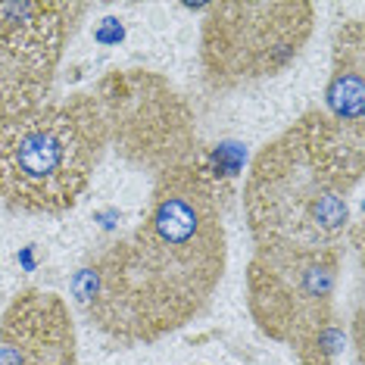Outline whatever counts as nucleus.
<instances>
[{"label":"nucleus","mask_w":365,"mask_h":365,"mask_svg":"<svg viewBox=\"0 0 365 365\" xmlns=\"http://www.w3.org/2000/svg\"><path fill=\"white\" fill-rule=\"evenodd\" d=\"M328 106L331 119L344 131L362 138V106H365V88H362V29L356 26L353 41H344L337 47L334 76L328 85Z\"/></svg>","instance_id":"1a4fd4ad"},{"label":"nucleus","mask_w":365,"mask_h":365,"mask_svg":"<svg viewBox=\"0 0 365 365\" xmlns=\"http://www.w3.org/2000/svg\"><path fill=\"white\" fill-rule=\"evenodd\" d=\"M85 10V4L0 0V122L51 101L63 44Z\"/></svg>","instance_id":"423d86ee"},{"label":"nucleus","mask_w":365,"mask_h":365,"mask_svg":"<svg viewBox=\"0 0 365 365\" xmlns=\"http://www.w3.org/2000/svg\"><path fill=\"white\" fill-rule=\"evenodd\" d=\"M160 175L144 222L72 278L76 306L122 346L153 344L194 322L225 272V228L210 178L197 163Z\"/></svg>","instance_id":"f257e3e1"},{"label":"nucleus","mask_w":365,"mask_h":365,"mask_svg":"<svg viewBox=\"0 0 365 365\" xmlns=\"http://www.w3.org/2000/svg\"><path fill=\"white\" fill-rule=\"evenodd\" d=\"M359 178L362 138L344 131L328 113H306L250 165L244 212L256 247L340 250Z\"/></svg>","instance_id":"f03ea898"},{"label":"nucleus","mask_w":365,"mask_h":365,"mask_svg":"<svg viewBox=\"0 0 365 365\" xmlns=\"http://www.w3.org/2000/svg\"><path fill=\"white\" fill-rule=\"evenodd\" d=\"M312 4H212L203 22V76L215 91L281 76L312 35Z\"/></svg>","instance_id":"39448f33"},{"label":"nucleus","mask_w":365,"mask_h":365,"mask_svg":"<svg viewBox=\"0 0 365 365\" xmlns=\"http://www.w3.org/2000/svg\"><path fill=\"white\" fill-rule=\"evenodd\" d=\"M0 337V365H78L72 319L56 294H22L6 309Z\"/></svg>","instance_id":"6e6552de"},{"label":"nucleus","mask_w":365,"mask_h":365,"mask_svg":"<svg viewBox=\"0 0 365 365\" xmlns=\"http://www.w3.org/2000/svg\"><path fill=\"white\" fill-rule=\"evenodd\" d=\"M106 122L110 144L128 156L169 172L190 163V115L172 88L144 72L113 76L94 97Z\"/></svg>","instance_id":"0eeeda50"},{"label":"nucleus","mask_w":365,"mask_h":365,"mask_svg":"<svg viewBox=\"0 0 365 365\" xmlns=\"http://www.w3.org/2000/svg\"><path fill=\"white\" fill-rule=\"evenodd\" d=\"M340 250L256 247L247 269L250 312L272 340L297 346L306 365H328L334 356V303Z\"/></svg>","instance_id":"20e7f679"},{"label":"nucleus","mask_w":365,"mask_h":365,"mask_svg":"<svg viewBox=\"0 0 365 365\" xmlns=\"http://www.w3.org/2000/svg\"><path fill=\"white\" fill-rule=\"evenodd\" d=\"M110 147L94 94L47 101L35 113L0 122V197L16 212L72 210Z\"/></svg>","instance_id":"7ed1b4c3"}]
</instances>
